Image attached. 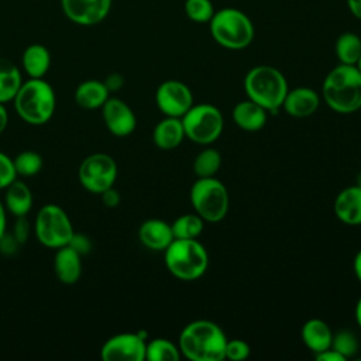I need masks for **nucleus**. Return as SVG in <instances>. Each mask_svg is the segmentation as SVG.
<instances>
[{
  "instance_id": "f257e3e1",
  "label": "nucleus",
  "mask_w": 361,
  "mask_h": 361,
  "mask_svg": "<svg viewBox=\"0 0 361 361\" xmlns=\"http://www.w3.org/2000/svg\"><path fill=\"white\" fill-rule=\"evenodd\" d=\"M227 337L214 322L199 319L188 323L178 338L182 357L190 361H221L224 360Z\"/></svg>"
},
{
  "instance_id": "f03ea898",
  "label": "nucleus",
  "mask_w": 361,
  "mask_h": 361,
  "mask_svg": "<svg viewBox=\"0 0 361 361\" xmlns=\"http://www.w3.org/2000/svg\"><path fill=\"white\" fill-rule=\"evenodd\" d=\"M324 103L336 113L351 114L361 109V72L355 65L340 63L333 68L322 85Z\"/></svg>"
},
{
  "instance_id": "7ed1b4c3",
  "label": "nucleus",
  "mask_w": 361,
  "mask_h": 361,
  "mask_svg": "<svg viewBox=\"0 0 361 361\" xmlns=\"http://www.w3.org/2000/svg\"><path fill=\"white\" fill-rule=\"evenodd\" d=\"M14 109L18 117L31 126L48 123L56 109L54 87L42 78H30L23 82L14 99Z\"/></svg>"
},
{
  "instance_id": "20e7f679",
  "label": "nucleus",
  "mask_w": 361,
  "mask_h": 361,
  "mask_svg": "<svg viewBox=\"0 0 361 361\" xmlns=\"http://www.w3.org/2000/svg\"><path fill=\"white\" fill-rule=\"evenodd\" d=\"M244 90L250 100L275 114L282 107L289 87L279 69L269 65H258L247 72Z\"/></svg>"
},
{
  "instance_id": "39448f33",
  "label": "nucleus",
  "mask_w": 361,
  "mask_h": 361,
  "mask_svg": "<svg viewBox=\"0 0 361 361\" xmlns=\"http://www.w3.org/2000/svg\"><path fill=\"white\" fill-rule=\"evenodd\" d=\"M166 269L178 279L195 281L209 267V252L197 238H173L164 251Z\"/></svg>"
},
{
  "instance_id": "423d86ee",
  "label": "nucleus",
  "mask_w": 361,
  "mask_h": 361,
  "mask_svg": "<svg viewBox=\"0 0 361 361\" xmlns=\"http://www.w3.org/2000/svg\"><path fill=\"white\" fill-rule=\"evenodd\" d=\"M209 25L213 39L227 49H244L254 39L251 20L245 13L233 7L214 11Z\"/></svg>"
},
{
  "instance_id": "0eeeda50",
  "label": "nucleus",
  "mask_w": 361,
  "mask_h": 361,
  "mask_svg": "<svg viewBox=\"0 0 361 361\" xmlns=\"http://www.w3.org/2000/svg\"><path fill=\"white\" fill-rule=\"evenodd\" d=\"M190 203L195 213L204 221L217 223L228 212L230 196L224 183L217 178H197L190 188Z\"/></svg>"
},
{
  "instance_id": "6e6552de",
  "label": "nucleus",
  "mask_w": 361,
  "mask_h": 361,
  "mask_svg": "<svg viewBox=\"0 0 361 361\" xmlns=\"http://www.w3.org/2000/svg\"><path fill=\"white\" fill-rule=\"evenodd\" d=\"M185 137L199 145H210L223 133L224 117L221 111L209 103L193 104L182 117Z\"/></svg>"
},
{
  "instance_id": "1a4fd4ad",
  "label": "nucleus",
  "mask_w": 361,
  "mask_h": 361,
  "mask_svg": "<svg viewBox=\"0 0 361 361\" xmlns=\"http://www.w3.org/2000/svg\"><path fill=\"white\" fill-rule=\"evenodd\" d=\"M37 240L47 248L58 250L69 244L75 230L68 213L58 204H44L34 221Z\"/></svg>"
},
{
  "instance_id": "9d476101",
  "label": "nucleus",
  "mask_w": 361,
  "mask_h": 361,
  "mask_svg": "<svg viewBox=\"0 0 361 361\" xmlns=\"http://www.w3.org/2000/svg\"><path fill=\"white\" fill-rule=\"evenodd\" d=\"M117 173L118 169L114 158L104 152L87 155L78 169L80 185L93 195H100L106 189L114 186Z\"/></svg>"
},
{
  "instance_id": "9b49d317",
  "label": "nucleus",
  "mask_w": 361,
  "mask_h": 361,
  "mask_svg": "<svg viewBox=\"0 0 361 361\" xmlns=\"http://www.w3.org/2000/svg\"><path fill=\"white\" fill-rule=\"evenodd\" d=\"M145 331L118 333L103 343L100 357L104 361H142L145 360Z\"/></svg>"
},
{
  "instance_id": "f8f14e48",
  "label": "nucleus",
  "mask_w": 361,
  "mask_h": 361,
  "mask_svg": "<svg viewBox=\"0 0 361 361\" xmlns=\"http://www.w3.org/2000/svg\"><path fill=\"white\" fill-rule=\"evenodd\" d=\"M155 103L164 116L180 118L193 106V94L186 83L168 79L157 87Z\"/></svg>"
},
{
  "instance_id": "ddd939ff",
  "label": "nucleus",
  "mask_w": 361,
  "mask_h": 361,
  "mask_svg": "<svg viewBox=\"0 0 361 361\" xmlns=\"http://www.w3.org/2000/svg\"><path fill=\"white\" fill-rule=\"evenodd\" d=\"M61 7L68 20L79 25L102 23L111 8V0H61Z\"/></svg>"
},
{
  "instance_id": "4468645a",
  "label": "nucleus",
  "mask_w": 361,
  "mask_h": 361,
  "mask_svg": "<svg viewBox=\"0 0 361 361\" xmlns=\"http://www.w3.org/2000/svg\"><path fill=\"white\" fill-rule=\"evenodd\" d=\"M102 117L107 130L116 137H127L137 127L133 109L118 97H109L102 106Z\"/></svg>"
},
{
  "instance_id": "2eb2a0df",
  "label": "nucleus",
  "mask_w": 361,
  "mask_h": 361,
  "mask_svg": "<svg viewBox=\"0 0 361 361\" xmlns=\"http://www.w3.org/2000/svg\"><path fill=\"white\" fill-rule=\"evenodd\" d=\"M320 106L319 93L306 86H299L295 89H289L285 100L282 103V109L295 118H306L316 113Z\"/></svg>"
},
{
  "instance_id": "dca6fc26",
  "label": "nucleus",
  "mask_w": 361,
  "mask_h": 361,
  "mask_svg": "<svg viewBox=\"0 0 361 361\" xmlns=\"http://www.w3.org/2000/svg\"><path fill=\"white\" fill-rule=\"evenodd\" d=\"M334 214L347 226L361 224V186L353 185L338 192L333 203Z\"/></svg>"
},
{
  "instance_id": "f3484780",
  "label": "nucleus",
  "mask_w": 361,
  "mask_h": 361,
  "mask_svg": "<svg viewBox=\"0 0 361 361\" xmlns=\"http://www.w3.org/2000/svg\"><path fill=\"white\" fill-rule=\"evenodd\" d=\"M173 238L171 224L161 219H148L138 228V240L145 248L152 251H165Z\"/></svg>"
},
{
  "instance_id": "a211bd4d",
  "label": "nucleus",
  "mask_w": 361,
  "mask_h": 361,
  "mask_svg": "<svg viewBox=\"0 0 361 361\" xmlns=\"http://www.w3.org/2000/svg\"><path fill=\"white\" fill-rule=\"evenodd\" d=\"M54 272L63 285H73L82 275V255L69 245L56 250L54 257Z\"/></svg>"
},
{
  "instance_id": "6ab92c4d",
  "label": "nucleus",
  "mask_w": 361,
  "mask_h": 361,
  "mask_svg": "<svg viewBox=\"0 0 361 361\" xmlns=\"http://www.w3.org/2000/svg\"><path fill=\"white\" fill-rule=\"evenodd\" d=\"M185 138V130L179 117L165 116L152 130L154 144L164 151L175 149Z\"/></svg>"
},
{
  "instance_id": "aec40b11",
  "label": "nucleus",
  "mask_w": 361,
  "mask_h": 361,
  "mask_svg": "<svg viewBox=\"0 0 361 361\" xmlns=\"http://www.w3.org/2000/svg\"><path fill=\"white\" fill-rule=\"evenodd\" d=\"M233 120L235 126L244 131H258L267 124L268 111L262 106L247 99L234 106Z\"/></svg>"
},
{
  "instance_id": "412c9836",
  "label": "nucleus",
  "mask_w": 361,
  "mask_h": 361,
  "mask_svg": "<svg viewBox=\"0 0 361 361\" xmlns=\"http://www.w3.org/2000/svg\"><path fill=\"white\" fill-rule=\"evenodd\" d=\"M300 337L303 344L316 355L331 347L333 331L324 320L313 317L302 326Z\"/></svg>"
},
{
  "instance_id": "4be33fe9",
  "label": "nucleus",
  "mask_w": 361,
  "mask_h": 361,
  "mask_svg": "<svg viewBox=\"0 0 361 361\" xmlns=\"http://www.w3.org/2000/svg\"><path fill=\"white\" fill-rule=\"evenodd\" d=\"M109 97L110 92L107 90L104 82L97 79H87L79 83L73 93L75 103L85 110L102 109Z\"/></svg>"
},
{
  "instance_id": "5701e85b",
  "label": "nucleus",
  "mask_w": 361,
  "mask_h": 361,
  "mask_svg": "<svg viewBox=\"0 0 361 361\" xmlns=\"http://www.w3.org/2000/svg\"><path fill=\"white\" fill-rule=\"evenodd\" d=\"M4 193V206L14 217H24L32 209V192L23 180H14L10 183Z\"/></svg>"
},
{
  "instance_id": "b1692460",
  "label": "nucleus",
  "mask_w": 361,
  "mask_h": 361,
  "mask_svg": "<svg viewBox=\"0 0 361 361\" xmlns=\"http://www.w3.org/2000/svg\"><path fill=\"white\" fill-rule=\"evenodd\" d=\"M21 65L28 78H44L51 66V54L47 47L31 44L23 52Z\"/></svg>"
},
{
  "instance_id": "393cba45",
  "label": "nucleus",
  "mask_w": 361,
  "mask_h": 361,
  "mask_svg": "<svg viewBox=\"0 0 361 361\" xmlns=\"http://www.w3.org/2000/svg\"><path fill=\"white\" fill-rule=\"evenodd\" d=\"M23 85L20 68L8 58L0 56V103L13 102L16 93Z\"/></svg>"
},
{
  "instance_id": "a878e982",
  "label": "nucleus",
  "mask_w": 361,
  "mask_h": 361,
  "mask_svg": "<svg viewBox=\"0 0 361 361\" xmlns=\"http://www.w3.org/2000/svg\"><path fill=\"white\" fill-rule=\"evenodd\" d=\"M182 357L178 344L168 338H152L145 345V360L148 361H179Z\"/></svg>"
},
{
  "instance_id": "bb28decb",
  "label": "nucleus",
  "mask_w": 361,
  "mask_h": 361,
  "mask_svg": "<svg viewBox=\"0 0 361 361\" xmlns=\"http://www.w3.org/2000/svg\"><path fill=\"white\" fill-rule=\"evenodd\" d=\"M336 55L340 63L355 65L361 56V38L354 32H343L336 41Z\"/></svg>"
},
{
  "instance_id": "cd10ccee",
  "label": "nucleus",
  "mask_w": 361,
  "mask_h": 361,
  "mask_svg": "<svg viewBox=\"0 0 361 361\" xmlns=\"http://www.w3.org/2000/svg\"><path fill=\"white\" fill-rule=\"evenodd\" d=\"M221 166V154L216 148L202 149L193 159V172L197 178H212Z\"/></svg>"
},
{
  "instance_id": "c85d7f7f",
  "label": "nucleus",
  "mask_w": 361,
  "mask_h": 361,
  "mask_svg": "<svg viewBox=\"0 0 361 361\" xmlns=\"http://www.w3.org/2000/svg\"><path fill=\"white\" fill-rule=\"evenodd\" d=\"M175 238H197L204 227V220L196 213L180 214L171 224Z\"/></svg>"
},
{
  "instance_id": "c756f323",
  "label": "nucleus",
  "mask_w": 361,
  "mask_h": 361,
  "mask_svg": "<svg viewBox=\"0 0 361 361\" xmlns=\"http://www.w3.org/2000/svg\"><path fill=\"white\" fill-rule=\"evenodd\" d=\"M13 162H14L17 176H24V178L37 175L44 166L42 157L38 152L31 151V149L17 154L13 158Z\"/></svg>"
},
{
  "instance_id": "7c9ffc66",
  "label": "nucleus",
  "mask_w": 361,
  "mask_h": 361,
  "mask_svg": "<svg viewBox=\"0 0 361 361\" xmlns=\"http://www.w3.org/2000/svg\"><path fill=\"white\" fill-rule=\"evenodd\" d=\"M331 348L338 351L347 360L353 357L358 350L357 336L351 330H338L333 333Z\"/></svg>"
},
{
  "instance_id": "2f4dec72",
  "label": "nucleus",
  "mask_w": 361,
  "mask_h": 361,
  "mask_svg": "<svg viewBox=\"0 0 361 361\" xmlns=\"http://www.w3.org/2000/svg\"><path fill=\"white\" fill-rule=\"evenodd\" d=\"M185 13L195 23H209L214 14L210 0H186Z\"/></svg>"
},
{
  "instance_id": "473e14b6",
  "label": "nucleus",
  "mask_w": 361,
  "mask_h": 361,
  "mask_svg": "<svg viewBox=\"0 0 361 361\" xmlns=\"http://www.w3.org/2000/svg\"><path fill=\"white\" fill-rule=\"evenodd\" d=\"M251 348L247 341L241 338H227L226 348H224V358L231 361H243L250 357Z\"/></svg>"
},
{
  "instance_id": "72a5a7b5",
  "label": "nucleus",
  "mask_w": 361,
  "mask_h": 361,
  "mask_svg": "<svg viewBox=\"0 0 361 361\" xmlns=\"http://www.w3.org/2000/svg\"><path fill=\"white\" fill-rule=\"evenodd\" d=\"M17 179L13 158L0 151V189H6Z\"/></svg>"
},
{
  "instance_id": "f704fd0d",
  "label": "nucleus",
  "mask_w": 361,
  "mask_h": 361,
  "mask_svg": "<svg viewBox=\"0 0 361 361\" xmlns=\"http://www.w3.org/2000/svg\"><path fill=\"white\" fill-rule=\"evenodd\" d=\"M30 233H31V226H30V221L27 220V217L25 216L16 217V221H14V226L11 230V234L16 237V240L20 244H24L28 240Z\"/></svg>"
},
{
  "instance_id": "c9c22d12",
  "label": "nucleus",
  "mask_w": 361,
  "mask_h": 361,
  "mask_svg": "<svg viewBox=\"0 0 361 361\" xmlns=\"http://www.w3.org/2000/svg\"><path fill=\"white\" fill-rule=\"evenodd\" d=\"M68 245L71 248H73L76 252H79L80 255H85V254H87L92 250V241L83 233H73V235H72V238H71Z\"/></svg>"
},
{
  "instance_id": "e433bc0d",
  "label": "nucleus",
  "mask_w": 361,
  "mask_h": 361,
  "mask_svg": "<svg viewBox=\"0 0 361 361\" xmlns=\"http://www.w3.org/2000/svg\"><path fill=\"white\" fill-rule=\"evenodd\" d=\"M20 243L16 240V237L11 234V231H6L1 237H0V254L3 255H14L18 248H20Z\"/></svg>"
},
{
  "instance_id": "4c0bfd02",
  "label": "nucleus",
  "mask_w": 361,
  "mask_h": 361,
  "mask_svg": "<svg viewBox=\"0 0 361 361\" xmlns=\"http://www.w3.org/2000/svg\"><path fill=\"white\" fill-rule=\"evenodd\" d=\"M100 197H102V202L106 207H117L120 204V200H121V196H120L118 190L114 189V186L102 192Z\"/></svg>"
},
{
  "instance_id": "58836bf2",
  "label": "nucleus",
  "mask_w": 361,
  "mask_h": 361,
  "mask_svg": "<svg viewBox=\"0 0 361 361\" xmlns=\"http://www.w3.org/2000/svg\"><path fill=\"white\" fill-rule=\"evenodd\" d=\"M103 82H104L107 90L111 93V92H117V90H120L123 87L124 78L120 73H110Z\"/></svg>"
},
{
  "instance_id": "ea45409f",
  "label": "nucleus",
  "mask_w": 361,
  "mask_h": 361,
  "mask_svg": "<svg viewBox=\"0 0 361 361\" xmlns=\"http://www.w3.org/2000/svg\"><path fill=\"white\" fill-rule=\"evenodd\" d=\"M316 360H319V361H345V358L331 347L316 354Z\"/></svg>"
},
{
  "instance_id": "a19ab883",
  "label": "nucleus",
  "mask_w": 361,
  "mask_h": 361,
  "mask_svg": "<svg viewBox=\"0 0 361 361\" xmlns=\"http://www.w3.org/2000/svg\"><path fill=\"white\" fill-rule=\"evenodd\" d=\"M7 231V210L3 202H0V237Z\"/></svg>"
},
{
  "instance_id": "79ce46f5",
  "label": "nucleus",
  "mask_w": 361,
  "mask_h": 361,
  "mask_svg": "<svg viewBox=\"0 0 361 361\" xmlns=\"http://www.w3.org/2000/svg\"><path fill=\"white\" fill-rule=\"evenodd\" d=\"M347 6L353 16L361 20V0H347Z\"/></svg>"
},
{
  "instance_id": "37998d69",
  "label": "nucleus",
  "mask_w": 361,
  "mask_h": 361,
  "mask_svg": "<svg viewBox=\"0 0 361 361\" xmlns=\"http://www.w3.org/2000/svg\"><path fill=\"white\" fill-rule=\"evenodd\" d=\"M7 124H8V113H7L6 104L0 103V134L6 130Z\"/></svg>"
},
{
  "instance_id": "c03bdc74",
  "label": "nucleus",
  "mask_w": 361,
  "mask_h": 361,
  "mask_svg": "<svg viewBox=\"0 0 361 361\" xmlns=\"http://www.w3.org/2000/svg\"><path fill=\"white\" fill-rule=\"evenodd\" d=\"M353 269H354V275L358 279V282L361 283V250L355 254L354 261H353Z\"/></svg>"
},
{
  "instance_id": "a18cd8bd",
  "label": "nucleus",
  "mask_w": 361,
  "mask_h": 361,
  "mask_svg": "<svg viewBox=\"0 0 361 361\" xmlns=\"http://www.w3.org/2000/svg\"><path fill=\"white\" fill-rule=\"evenodd\" d=\"M355 322H357L358 327L361 329V298L358 299V302L355 305Z\"/></svg>"
},
{
  "instance_id": "49530a36",
  "label": "nucleus",
  "mask_w": 361,
  "mask_h": 361,
  "mask_svg": "<svg viewBox=\"0 0 361 361\" xmlns=\"http://www.w3.org/2000/svg\"><path fill=\"white\" fill-rule=\"evenodd\" d=\"M355 66H357V68H358V71H360V72H361V56H360V59H358V62H357V63H355Z\"/></svg>"
},
{
  "instance_id": "de8ad7c7",
  "label": "nucleus",
  "mask_w": 361,
  "mask_h": 361,
  "mask_svg": "<svg viewBox=\"0 0 361 361\" xmlns=\"http://www.w3.org/2000/svg\"><path fill=\"white\" fill-rule=\"evenodd\" d=\"M357 185H360V186H361V173L358 175V183H357Z\"/></svg>"
}]
</instances>
